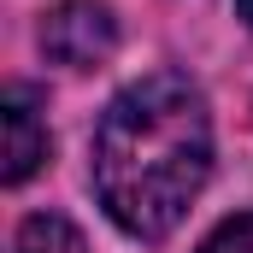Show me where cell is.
I'll return each instance as SVG.
<instances>
[{"mask_svg": "<svg viewBox=\"0 0 253 253\" xmlns=\"http://www.w3.org/2000/svg\"><path fill=\"white\" fill-rule=\"evenodd\" d=\"M47 159V124H42V94L30 83L6 88V183H30Z\"/></svg>", "mask_w": 253, "mask_h": 253, "instance_id": "obj_3", "label": "cell"}, {"mask_svg": "<svg viewBox=\"0 0 253 253\" xmlns=\"http://www.w3.org/2000/svg\"><path fill=\"white\" fill-rule=\"evenodd\" d=\"M200 253H253V212H236V218H224L206 242H200Z\"/></svg>", "mask_w": 253, "mask_h": 253, "instance_id": "obj_5", "label": "cell"}, {"mask_svg": "<svg viewBox=\"0 0 253 253\" xmlns=\"http://www.w3.org/2000/svg\"><path fill=\"white\" fill-rule=\"evenodd\" d=\"M236 12H242V18H248V30H253V0H236Z\"/></svg>", "mask_w": 253, "mask_h": 253, "instance_id": "obj_6", "label": "cell"}, {"mask_svg": "<svg viewBox=\"0 0 253 253\" xmlns=\"http://www.w3.org/2000/svg\"><path fill=\"white\" fill-rule=\"evenodd\" d=\"M118 47V18L106 0H59L42 18V53L65 71H94Z\"/></svg>", "mask_w": 253, "mask_h": 253, "instance_id": "obj_2", "label": "cell"}, {"mask_svg": "<svg viewBox=\"0 0 253 253\" xmlns=\"http://www.w3.org/2000/svg\"><path fill=\"white\" fill-rule=\"evenodd\" d=\"M12 253H88V242H83V230H77L71 218H59V212H36V218H24Z\"/></svg>", "mask_w": 253, "mask_h": 253, "instance_id": "obj_4", "label": "cell"}, {"mask_svg": "<svg viewBox=\"0 0 253 253\" xmlns=\"http://www.w3.org/2000/svg\"><path fill=\"white\" fill-rule=\"evenodd\" d=\"M88 177H94L106 218L124 236L135 242L171 236L212 177L206 94L183 71H153L118 88L94 124Z\"/></svg>", "mask_w": 253, "mask_h": 253, "instance_id": "obj_1", "label": "cell"}]
</instances>
